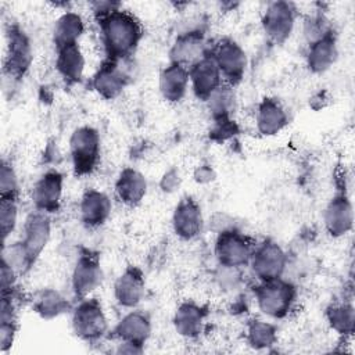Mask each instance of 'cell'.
<instances>
[{"mask_svg": "<svg viewBox=\"0 0 355 355\" xmlns=\"http://www.w3.org/2000/svg\"><path fill=\"white\" fill-rule=\"evenodd\" d=\"M122 62L105 58L92 78L93 90L104 100L119 97L128 85L129 76L122 68Z\"/></svg>", "mask_w": 355, "mask_h": 355, "instance_id": "obj_16", "label": "cell"}, {"mask_svg": "<svg viewBox=\"0 0 355 355\" xmlns=\"http://www.w3.org/2000/svg\"><path fill=\"white\" fill-rule=\"evenodd\" d=\"M329 326L341 336H351L355 326V309L351 302L331 304L326 309Z\"/></svg>", "mask_w": 355, "mask_h": 355, "instance_id": "obj_31", "label": "cell"}, {"mask_svg": "<svg viewBox=\"0 0 355 355\" xmlns=\"http://www.w3.org/2000/svg\"><path fill=\"white\" fill-rule=\"evenodd\" d=\"M209 51L211 47L204 31L201 28L187 29L175 37L169 49V62L190 69L194 64L209 54Z\"/></svg>", "mask_w": 355, "mask_h": 355, "instance_id": "obj_12", "label": "cell"}, {"mask_svg": "<svg viewBox=\"0 0 355 355\" xmlns=\"http://www.w3.org/2000/svg\"><path fill=\"white\" fill-rule=\"evenodd\" d=\"M51 236L50 215L35 211L28 215L22 227V237L11 245H3L1 259L6 261L18 276L28 273L36 263Z\"/></svg>", "mask_w": 355, "mask_h": 355, "instance_id": "obj_1", "label": "cell"}, {"mask_svg": "<svg viewBox=\"0 0 355 355\" xmlns=\"http://www.w3.org/2000/svg\"><path fill=\"white\" fill-rule=\"evenodd\" d=\"M18 222V197H0V232L3 244L15 230Z\"/></svg>", "mask_w": 355, "mask_h": 355, "instance_id": "obj_32", "label": "cell"}, {"mask_svg": "<svg viewBox=\"0 0 355 355\" xmlns=\"http://www.w3.org/2000/svg\"><path fill=\"white\" fill-rule=\"evenodd\" d=\"M245 340L254 349H268L277 343V327L262 319H251L245 326Z\"/></svg>", "mask_w": 355, "mask_h": 355, "instance_id": "obj_29", "label": "cell"}, {"mask_svg": "<svg viewBox=\"0 0 355 355\" xmlns=\"http://www.w3.org/2000/svg\"><path fill=\"white\" fill-rule=\"evenodd\" d=\"M92 12L94 15L96 19H100L103 17H105L107 14L118 10L122 7L121 1H112V0H94L89 3Z\"/></svg>", "mask_w": 355, "mask_h": 355, "instance_id": "obj_35", "label": "cell"}, {"mask_svg": "<svg viewBox=\"0 0 355 355\" xmlns=\"http://www.w3.org/2000/svg\"><path fill=\"white\" fill-rule=\"evenodd\" d=\"M18 331V320H0V351L11 349Z\"/></svg>", "mask_w": 355, "mask_h": 355, "instance_id": "obj_34", "label": "cell"}, {"mask_svg": "<svg viewBox=\"0 0 355 355\" xmlns=\"http://www.w3.org/2000/svg\"><path fill=\"white\" fill-rule=\"evenodd\" d=\"M254 297L262 315L270 319H283L293 309L297 300V287L283 277L270 282H258Z\"/></svg>", "mask_w": 355, "mask_h": 355, "instance_id": "obj_3", "label": "cell"}, {"mask_svg": "<svg viewBox=\"0 0 355 355\" xmlns=\"http://www.w3.org/2000/svg\"><path fill=\"white\" fill-rule=\"evenodd\" d=\"M338 58L337 36L333 29H329L315 40L309 42L306 51V67L312 73H324Z\"/></svg>", "mask_w": 355, "mask_h": 355, "instance_id": "obj_20", "label": "cell"}, {"mask_svg": "<svg viewBox=\"0 0 355 355\" xmlns=\"http://www.w3.org/2000/svg\"><path fill=\"white\" fill-rule=\"evenodd\" d=\"M287 262L288 257L283 247L272 239H265L255 244L248 266L258 282H270L283 277Z\"/></svg>", "mask_w": 355, "mask_h": 355, "instance_id": "obj_7", "label": "cell"}, {"mask_svg": "<svg viewBox=\"0 0 355 355\" xmlns=\"http://www.w3.org/2000/svg\"><path fill=\"white\" fill-rule=\"evenodd\" d=\"M115 197L126 207H137L147 194V180L144 175L132 168H123L114 184Z\"/></svg>", "mask_w": 355, "mask_h": 355, "instance_id": "obj_24", "label": "cell"}, {"mask_svg": "<svg viewBox=\"0 0 355 355\" xmlns=\"http://www.w3.org/2000/svg\"><path fill=\"white\" fill-rule=\"evenodd\" d=\"M204 227V216L200 204L191 196L183 197L175 207L172 214L173 233L184 241L193 240L201 234Z\"/></svg>", "mask_w": 355, "mask_h": 355, "instance_id": "obj_15", "label": "cell"}, {"mask_svg": "<svg viewBox=\"0 0 355 355\" xmlns=\"http://www.w3.org/2000/svg\"><path fill=\"white\" fill-rule=\"evenodd\" d=\"M193 179L198 184H209L216 179V172L209 164H201L196 166L193 172Z\"/></svg>", "mask_w": 355, "mask_h": 355, "instance_id": "obj_39", "label": "cell"}, {"mask_svg": "<svg viewBox=\"0 0 355 355\" xmlns=\"http://www.w3.org/2000/svg\"><path fill=\"white\" fill-rule=\"evenodd\" d=\"M208 313L209 311L205 305H201L193 300L183 301L173 313V329L183 338H197L204 331Z\"/></svg>", "mask_w": 355, "mask_h": 355, "instance_id": "obj_19", "label": "cell"}, {"mask_svg": "<svg viewBox=\"0 0 355 355\" xmlns=\"http://www.w3.org/2000/svg\"><path fill=\"white\" fill-rule=\"evenodd\" d=\"M73 334L85 343H97L108 333V319L100 300L86 297L71 311Z\"/></svg>", "mask_w": 355, "mask_h": 355, "instance_id": "obj_4", "label": "cell"}, {"mask_svg": "<svg viewBox=\"0 0 355 355\" xmlns=\"http://www.w3.org/2000/svg\"><path fill=\"white\" fill-rule=\"evenodd\" d=\"M105 51V58L125 61L130 57L143 39L144 31L140 19L123 7L96 19Z\"/></svg>", "mask_w": 355, "mask_h": 355, "instance_id": "obj_2", "label": "cell"}, {"mask_svg": "<svg viewBox=\"0 0 355 355\" xmlns=\"http://www.w3.org/2000/svg\"><path fill=\"white\" fill-rule=\"evenodd\" d=\"M189 78L194 96L201 101H207L223 83L220 71L211 55V51L189 69Z\"/></svg>", "mask_w": 355, "mask_h": 355, "instance_id": "obj_18", "label": "cell"}, {"mask_svg": "<svg viewBox=\"0 0 355 355\" xmlns=\"http://www.w3.org/2000/svg\"><path fill=\"white\" fill-rule=\"evenodd\" d=\"M180 175L176 168H171L159 179V187L164 193H173L180 186Z\"/></svg>", "mask_w": 355, "mask_h": 355, "instance_id": "obj_38", "label": "cell"}, {"mask_svg": "<svg viewBox=\"0 0 355 355\" xmlns=\"http://www.w3.org/2000/svg\"><path fill=\"white\" fill-rule=\"evenodd\" d=\"M18 178L10 162L1 161L0 168V197H18Z\"/></svg>", "mask_w": 355, "mask_h": 355, "instance_id": "obj_33", "label": "cell"}, {"mask_svg": "<svg viewBox=\"0 0 355 355\" xmlns=\"http://www.w3.org/2000/svg\"><path fill=\"white\" fill-rule=\"evenodd\" d=\"M31 305L33 312L44 320L58 318L71 309V304L67 298L58 290L51 287L36 290L31 297Z\"/></svg>", "mask_w": 355, "mask_h": 355, "instance_id": "obj_27", "label": "cell"}, {"mask_svg": "<svg viewBox=\"0 0 355 355\" xmlns=\"http://www.w3.org/2000/svg\"><path fill=\"white\" fill-rule=\"evenodd\" d=\"M33 60L32 44L28 35L18 24H10L6 31V55L3 72L10 79L21 80Z\"/></svg>", "mask_w": 355, "mask_h": 355, "instance_id": "obj_6", "label": "cell"}, {"mask_svg": "<svg viewBox=\"0 0 355 355\" xmlns=\"http://www.w3.org/2000/svg\"><path fill=\"white\" fill-rule=\"evenodd\" d=\"M189 85V69L182 65L168 62V65H165L159 72L158 90L162 98L168 103L175 104L182 101L187 93Z\"/></svg>", "mask_w": 355, "mask_h": 355, "instance_id": "obj_25", "label": "cell"}, {"mask_svg": "<svg viewBox=\"0 0 355 355\" xmlns=\"http://www.w3.org/2000/svg\"><path fill=\"white\" fill-rule=\"evenodd\" d=\"M324 229L333 239H340L352 230L354 208L344 189H338L323 211Z\"/></svg>", "mask_w": 355, "mask_h": 355, "instance_id": "obj_14", "label": "cell"}, {"mask_svg": "<svg viewBox=\"0 0 355 355\" xmlns=\"http://www.w3.org/2000/svg\"><path fill=\"white\" fill-rule=\"evenodd\" d=\"M233 227H237L234 225V220L233 218H230L227 214L225 212H215L211 219H209V229L212 232H215L216 234L225 232V230H229V229H233Z\"/></svg>", "mask_w": 355, "mask_h": 355, "instance_id": "obj_36", "label": "cell"}, {"mask_svg": "<svg viewBox=\"0 0 355 355\" xmlns=\"http://www.w3.org/2000/svg\"><path fill=\"white\" fill-rule=\"evenodd\" d=\"M104 279L101 261L98 252L82 248L71 275V288L73 297L79 301L89 297L97 290Z\"/></svg>", "mask_w": 355, "mask_h": 355, "instance_id": "obj_10", "label": "cell"}, {"mask_svg": "<svg viewBox=\"0 0 355 355\" xmlns=\"http://www.w3.org/2000/svg\"><path fill=\"white\" fill-rule=\"evenodd\" d=\"M297 10L290 1L277 0L266 6L261 25L266 39L273 44H283L293 33Z\"/></svg>", "mask_w": 355, "mask_h": 355, "instance_id": "obj_11", "label": "cell"}, {"mask_svg": "<svg viewBox=\"0 0 355 355\" xmlns=\"http://www.w3.org/2000/svg\"><path fill=\"white\" fill-rule=\"evenodd\" d=\"M214 122L232 119L230 115L236 105V94L234 87L226 83H222L205 101Z\"/></svg>", "mask_w": 355, "mask_h": 355, "instance_id": "obj_30", "label": "cell"}, {"mask_svg": "<svg viewBox=\"0 0 355 355\" xmlns=\"http://www.w3.org/2000/svg\"><path fill=\"white\" fill-rule=\"evenodd\" d=\"M55 69L67 85L79 83L85 72V55L79 43L55 49Z\"/></svg>", "mask_w": 355, "mask_h": 355, "instance_id": "obj_26", "label": "cell"}, {"mask_svg": "<svg viewBox=\"0 0 355 355\" xmlns=\"http://www.w3.org/2000/svg\"><path fill=\"white\" fill-rule=\"evenodd\" d=\"M143 351H144V347L130 344V343H122V341H119V344L115 349L116 354H141Z\"/></svg>", "mask_w": 355, "mask_h": 355, "instance_id": "obj_40", "label": "cell"}, {"mask_svg": "<svg viewBox=\"0 0 355 355\" xmlns=\"http://www.w3.org/2000/svg\"><path fill=\"white\" fill-rule=\"evenodd\" d=\"M151 319L143 311H130L123 315L112 329V336L122 341L144 347L151 336Z\"/></svg>", "mask_w": 355, "mask_h": 355, "instance_id": "obj_22", "label": "cell"}, {"mask_svg": "<svg viewBox=\"0 0 355 355\" xmlns=\"http://www.w3.org/2000/svg\"><path fill=\"white\" fill-rule=\"evenodd\" d=\"M116 304L126 309H135L144 298L146 279L140 268L129 265L115 279L112 288Z\"/></svg>", "mask_w": 355, "mask_h": 355, "instance_id": "obj_17", "label": "cell"}, {"mask_svg": "<svg viewBox=\"0 0 355 355\" xmlns=\"http://www.w3.org/2000/svg\"><path fill=\"white\" fill-rule=\"evenodd\" d=\"M211 55L220 71L223 83L234 87L243 80L248 60L245 50L236 40L230 37L219 39L211 47Z\"/></svg>", "mask_w": 355, "mask_h": 355, "instance_id": "obj_9", "label": "cell"}, {"mask_svg": "<svg viewBox=\"0 0 355 355\" xmlns=\"http://www.w3.org/2000/svg\"><path fill=\"white\" fill-rule=\"evenodd\" d=\"M112 211L111 198L101 190L86 189L79 201V216L89 229L103 226Z\"/></svg>", "mask_w": 355, "mask_h": 355, "instance_id": "obj_21", "label": "cell"}, {"mask_svg": "<svg viewBox=\"0 0 355 355\" xmlns=\"http://www.w3.org/2000/svg\"><path fill=\"white\" fill-rule=\"evenodd\" d=\"M288 125V114L284 105L275 97H263L255 111V126L261 136L272 137Z\"/></svg>", "mask_w": 355, "mask_h": 355, "instance_id": "obj_23", "label": "cell"}, {"mask_svg": "<svg viewBox=\"0 0 355 355\" xmlns=\"http://www.w3.org/2000/svg\"><path fill=\"white\" fill-rule=\"evenodd\" d=\"M85 32L83 18L75 11H65L61 14L53 29V43L55 49L79 43Z\"/></svg>", "mask_w": 355, "mask_h": 355, "instance_id": "obj_28", "label": "cell"}, {"mask_svg": "<svg viewBox=\"0 0 355 355\" xmlns=\"http://www.w3.org/2000/svg\"><path fill=\"white\" fill-rule=\"evenodd\" d=\"M64 193V175L55 169L44 172L32 187V202L36 211L51 215L60 211Z\"/></svg>", "mask_w": 355, "mask_h": 355, "instance_id": "obj_13", "label": "cell"}, {"mask_svg": "<svg viewBox=\"0 0 355 355\" xmlns=\"http://www.w3.org/2000/svg\"><path fill=\"white\" fill-rule=\"evenodd\" d=\"M17 272L6 262L1 259V270H0V287H1V293H8L12 291L15 287V282H17Z\"/></svg>", "mask_w": 355, "mask_h": 355, "instance_id": "obj_37", "label": "cell"}, {"mask_svg": "<svg viewBox=\"0 0 355 355\" xmlns=\"http://www.w3.org/2000/svg\"><path fill=\"white\" fill-rule=\"evenodd\" d=\"M101 139L96 128L82 125L69 137V155L73 175L78 178L92 175L100 162Z\"/></svg>", "mask_w": 355, "mask_h": 355, "instance_id": "obj_5", "label": "cell"}, {"mask_svg": "<svg viewBox=\"0 0 355 355\" xmlns=\"http://www.w3.org/2000/svg\"><path fill=\"white\" fill-rule=\"evenodd\" d=\"M254 241L239 227H233L216 234L214 255L218 265L226 268L247 266L254 251Z\"/></svg>", "mask_w": 355, "mask_h": 355, "instance_id": "obj_8", "label": "cell"}]
</instances>
